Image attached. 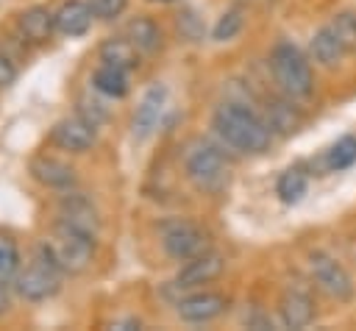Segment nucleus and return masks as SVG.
Segmentation results:
<instances>
[{"instance_id": "f257e3e1", "label": "nucleus", "mask_w": 356, "mask_h": 331, "mask_svg": "<svg viewBox=\"0 0 356 331\" xmlns=\"http://www.w3.org/2000/svg\"><path fill=\"white\" fill-rule=\"evenodd\" d=\"M211 128L228 147H234L236 153H248V156L264 153L273 139L267 120L259 117L250 106L236 103V100H225L222 106H217L211 117Z\"/></svg>"}, {"instance_id": "f03ea898", "label": "nucleus", "mask_w": 356, "mask_h": 331, "mask_svg": "<svg viewBox=\"0 0 356 331\" xmlns=\"http://www.w3.org/2000/svg\"><path fill=\"white\" fill-rule=\"evenodd\" d=\"M270 70L273 78L278 83V89L298 100V97H309L314 89V75H312V64L309 58L292 45V42H278L270 53Z\"/></svg>"}, {"instance_id": "7ed1b4c3", "label": "nucleus", "mask_w": 356, "mask_h": 331, "mask_svg": "<svg viewBox=\"0 0 356 331\" xmlns=\"http://www.w3.org/2000/svg\"><path fill=\"white\" fill-rule=\"evenodd\" d=\"M184 175L197 192L214 195L228 184V161L214 145L197 139L184 153Z\"/></svg>"}, {"instance_id": "20e7f679", "label": "nucleus", "mask_w": 356, "mask_h": 331, "mask_svg": "<svg viewBox=\"0 0 356 331\" xmlns=\"http://www.w3.org/2000/svg\"><path fill=\"white\" fill-rule=\"evenodd\" d=\"M44 248V253L64 270V275H78V273H86L95 261V239L56 223L53 225V234L44 236L39 242Z\"/></svg>"}, {"instance_id": "39448f33", "label": "nucleus", "mask_w": 356, "mask_h": 331, "mask_svg": "<svg viewBox=\"0 0 356 331\" xmlns=\"http://www.w3.org/2000/svg\"><path fill=\"white\" fill-rule=\"evenodd\" d=\"M61 278H64V270L44 253V248L39 245L33 259L17 273L14 278V289L22 300L28 303H42L47 298H53L58 289H61Z\"/></svg>"}, {"instance_id": "423d86ee", "label": "nucleus", "mask_w": 356, "mask_h": 331, "mask_svg": "<svg viewBox=\"0 0 356 331\" xmlns=\"http://www.w3.org/2000/svg\"><path fill=\"white\" fill-rule=\"evenodd\" d=\"M56 214H58L56 223H61V225H67V228H72V231L97 242V236H100V211L83 192H75V189L61 192Z\"/></svg>"}, {"instance_id": "0eeeda50", "label": "nucleus", "mask_w": 356, "mask_h": 331, "mask_svg": "<svg viewBox=\"0 0 356 331\" xmlns=\"http://www.w3.org/2000/svg\"><path fill=\"white\" fill-rule=\"evenodd\" d=\"M161 248L170 259L186 261V259H195L203 250H209V236L203 228H197L189 220H172V223L161 225Z\"/></svg>"}, {"instance_id": "6e6552de", "label": "nucleus", "mask_w": 356, "mask_h": 331, "mask_svg": "<svg viewBox=\"0 0 356 331\" xmlns=\"http://www.w3.org/2000/svg\"><path fill=\"white\" fill-rule=\"evenodd\" d=\"M309 273H312V281L334 300H348L353 295V278L350 273L339 264V259H334L331 253L325 250H314L309 256Z\"/></svg>"}, {"instance_id": "1a4fd4ad", "label": "nucleus", "mask_w": 356, "mask_h": 331, "mask_svg": "<svg viewBox=\"0 0 356 331\" xmlns=\"http://www.w3.org/2000/svg\"><path fill=\"white\" fill-rule=\"evenodd\" d=\"M225 273V256L217 253V250H203L200 256L195 259H186L181 264V270L175 273V286L178 289H200L203 284H211L217 281L220 275Z\"/></svg>"}, {"instance_id": "9d476101", "label": "nucleus", "mask_w": 356, "mask_h": 331, "mask_svg": "<svg viewBox=\"0 0 356 331\" xmlns=\"http://www.w3.org/2000/svg\"><path fill=\"white\" fill-rule=\"evenodd\" d=\"M95 139H97V128L86 122L81 114L61 117L50 131V142L64 153H86L92 150Z\"/></svg>"}, {"instance_id": "9b49d317", "label": "nucleus", "mask_w": 356, "mask_h": 331, "mask_svg": "<svg viewBox=\"0 0 356 331\" xmlns=\"http://www.w3.org/2000/svg\"><path fill=\"white\" fill-rule=\"evenodd\" d=\"M228 306V298L220 292H209V289H195L186 298H178L175 303V314L184 323L200 325V323H211L214 317H220Z\"/></svg>"}, {"instance_id": "f8f14e48", "label": "nucleus", "mask_w": 356, "mask_h": 331, "mask_svg": "<svg viewBox=\"0 0 356 331\" xmlns=\"http://www.w3.org/2000/svg\"><path fill=\"white\" fill-rule=\"evenodd\" d=\"M28 172L36 184H42L44 189H53V192H67V189H75V184H78L72 164H67L56 156H44V153L31 159Z\"/></svg>"}, {"instance_id": "ddd939ff", "label": "nucleus", "mask_w": 356, "mask_h": 331, "mask_svg": "<svg viewBox=\"0 0 356 331\" xmlns=\"http://www.w3.org/2000/svg\"><path fill=\"white\" fill-rule=\"evenodd\" d=\"M164 103H167V86L164 83H153L142 95V100L134 111V120H131V134H134L136 142H145L156 131V125L161 120V111H164Z\"/></svg>"}, {"instance_id": "4468645a", "label": "nucleus", "mask_w": 356, "mask_h": 331, "mask_svg": "<svg viewBox=\"0 0 356 331\" xmlns=\"http://www.w3.org/2000/svg\"><path fill=\"white\" fill-rule=\"evenodd\" d=\"M56 28V11L47 6H28L17 14V33L25 45H47Z\"/></svg>"}, {"instance_id": "2eb2a0df", "label": "nucleus", "mask_w": 356, "mask_h": 331, "mask_svg": "<svg viewBox=\"0 0 356 331\" xmlns=\"http://www.w3.org/2000/svg\"><path fill=\"white\" fill-rule=\"evenodd\" d=\"M278 317L286 328H306L314 320V298L303 286H289L278 300Z\"/></svg>"}, {"instance_id": "dca6fc26", "label": "nucleus", "mask_w": 356, "mask_h": 331, "mask_svg": "<svg viewBox=\"0 0 356 331\" xmlns=\"http://www.w3.org/2000/svg\"><path fill=\"white\" fill-rule=\"evenodd\" d=\"M309 53H312V58H314L320 67L334 70V67L342 64L348 47H345V42L339 39V33L334 31V25L328 22V25H323V28L314 31V36H312V42H309Z\"/></svg>"}, {"instance_id": "f3484780", "label": "nucleus", "mask_w": 356, "mask_h": 331, "mask_svg": "<svg viewBox=\"0 0 356 331\" xmlns=\"http://www.w3.org/2000/svg\"><path fill=\"white\" fill-rule=\"evenodd\" d=\"M92 19H95V11H92L89 0H67L56 11V28H58V33H64L70 39L89 33Z\"/></svg>"}, {"instance_id": "a211bd4d", "label": "nucleus", "mask_w": 356, "mask_h": 331, "mask_svg": "<svg viewBox=\"0 0 356 331\" xmlns=\"http://www.w3.org/2000/svg\"><path fill=\"white\" fill-rule=\"evenodd\" d=\"M97 58L103 64H111V67H120V70L131 72V70L139 67V47L128 36H108V39L100 42Z\"/></svg>"}, {"instance_id": "6ab92c4d", "label": "nucleus", "mask_w": 356, "mask_h": 331, "mask_svg": "<svg viewBox=\"0 0 356 331\" xmlns=\"http://www.w3.org/2000/svg\"><path fill=\"white\" fill-rule=\"evenodd\" d=\"M289 100H267V106H264V120H267L270 131L278 136H292L303 125V114Z\"/></svg>"}, {"instance_id": "aec40b11", "label": "nucleus", "mask_w": 356, "mask_h": 331, "mask_svg": "<svg viewBox=\"0 0 356 331\" xmlns=\"http://www.w3.org/2000/svg\"><path fill=\"white\" fill-rule=\"evenodd\" d=\"M92 89L108 100H120L128 95L131 83H128V72L120 70V67H111V64H103L92 72Z\"/></svg>"}, {"instance_id": "412c9836", "label": "nucleus", "mask_w": 356, "mask_h": 331, "mask_svg": "<svg viewBox=\"0 0 356 331\" xmlns=\"http://www.w3.org/2000/svg\"><path fill=\"white\" fill-rule=\"evenodd\" d=\"M125 36L139 47V53H153L161 45V28L150 17H134L125 25Z\"/></svg>"}, {"instance_id": "4be33fe9", "label": "nucleus", "mask_w": 356, "mask_h": 331, "mask_svg": "<svg viewBox=\"0 0 356 331\" xmlns=\"http://www.w3.org/2000/svg\"><path fill=\"white\" fill-rule=\"evenodd\" d=\"M306 192H309V178H306V172H303L300 167L284 170V172L278 175V181H275V195H278V200L286 203V206L300 203Z\"/></svg>"}, {"instance_id": "5701e85b", "label": "nucleus", "mask_w": 356, "mask_h": 331, "mask_svg": "<svg viewBox=\"0 0 356 331\" xmlns=\"http://www.w3.org/2000/svg\"><path fill=\"white\" fill-rule=\"evenodd\" d=\"M19 270H22V256H19V248H17L14 236L0 234V281L14 284Z\"/></svg>"}, {"instance_id": "b1692460", "label": "nucleus", "mask_w": 356, "mask_h": 331, "mask_svg": "<svg viewBox=\"0 0 356 331\" xmlns=\"http://www.w3.org/2000/svg\"><path fill=\"white\" fill-rule=\"evenodd\" d=\"M356 161V136H339L328 150H325V167L328 170H345Z\"/></svg>"}, {"instance_id": "393cba45", "label": "nucleus", "mask_w": 356, "mask_h": 331, "mask_svg": "<svg viewBox=\"0 0 356 331\" xmlns=\"http://www.w3.org/2000/svg\"><path fill=\"white\" fill-rule=\"evenodd\" d=\"M242 25H245L242 11H239V8H228V11L214 22L211 39H214V42H228V39H234V36L242 31Z\"/></svg>"}, {"instance_id": "a878e982", "label": "nucleus", "mask_w": 356, "mask_h": 331, "mask_svg": "<svg viewBox=\"0 0 356 331\" xmlns=\"http://www.w3.org/2000/svg\"><path fill=\"white\" fill-rule=\"evenodd\" d=\"M75 114H81L86 122H92L95 128H100L108 120V106L100 97H92V92H86V95L78 97V111Z\"/></svg>"}, {"instance_id": "bb28decb", "label": "nucleus", "mask_w": 356, "mask_h": 331, "mask_svg": "<svg viewBox=\"0 0 356 331\" xmlns=\"http://www.w3.org/2000/svg\"><path fill=\"white\" fill-rule=\"evenodd\" d=\"M331 25L339 33V39L345 42L348 53H356V11H339L331 19Z\"/></svg>"}, {"instance_id": "cd10ccee", "label": "nucleus", "mask_w": 356, "mask_h": 331, "mask_svg": "<svg viewBox=\"0 0 356 331\" xmlns=\"http://www.w3.org/2000/svg\"><path fill=\"white\" fill-rule=\"evenodd\" d=\"M175 25H178V33H181L184 39H189V42H200V39H203V22L195 17L192 8H184V11L178 14Z\"/></svg>"}, {"instance_id": "c85d7f7f", "label": "nucleus", "mask_w": 356, "mask_h": 331, "mask_svg": "<svg viewBox=\"0 0 356 331\" xmlns=\"http://www.w3.org/2000/svg\"><path fill=\"white\" fill-rule=\"evenodd\" d=\"M92 11H95V19H103V22H111L117 17L125 14L128 8V0H89Z\"/></svg>"}, {"instance_id": "c756f323", "label": "nucleus", "mask_w": 356, "mask_h": 331, "mask_svg": "<svg viewBox=\"0 0 356 331\" xmlns=\"http://www.w3.org/2000/svg\"><path fill=\"white\" fill-rule=\"evenodd\" d=\"M17 75H19V70H17L14 58L0 47V89H8L17 81Z\"/></svg>"}, {"instance_id": "7c9ffc66", "label": "nucleus", "mask_w": 356, "mask_h": 331, "mask_svg": "<svg viewBox=\"0 0 356 331\" xmlns=\"http://www.w3.org/2000/svg\"><path fill=\"white\" fill-rule=\"evenodd\" d=\"M245 325L248 328H259V331H267V328H273V320H270V314H264L261 309H250L245 317Z\"/></svg>"}, {"instance_id": "2f4dec72", "label": "nucleus", "mask_w": 356, "mask_h": 331, "mask_svg": "<svg viewBox=\"0 0 356 331\" xmlns=\"http://www.w3.org/2000/svg\"><path fill=\"white\" fill-rule=\"evenodd\" d=\"M14 306V295H11V284L0 281V317H6Z\"/></svg>"}, {"instance_id": "473e14b6", "label": "nucleus", "mask_w": 356, "mask_h": 331, "mask_svg": "<svg viewBox=\"0 0 356 331\" xmlns=\"http://www.w3.org/2000/svg\"><path fill=\"white\" fill-rule=\"evenodd\" d=\"M108 328H117V331H136V328H142V320H136V317H122V320L108 323Z\"/></svg>"}, {"instance_id": "72a5a7b5", "label": "nucleus", "mask_w": 356, "mask_h": 331, "mask_svg": "<svg viewBox=\"0 0 356 331\" xmlns=\"http://www.w3.org/2000/svg\"><path fill=\"white\" fill-rule=\"evenodd\" d=\"M150 3H159V6H167V3H175V0H150Z\"/></svg>"}]
</instances>
